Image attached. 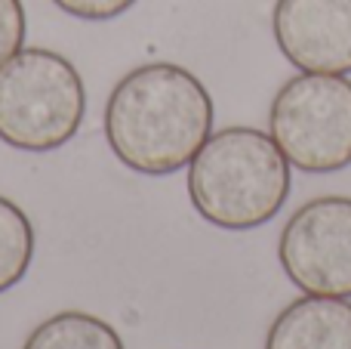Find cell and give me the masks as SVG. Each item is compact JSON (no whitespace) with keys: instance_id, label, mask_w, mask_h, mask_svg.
I'll list each match as a JSON object with an SVG mask.
<instances>
[{"instance_id":"9c48e42d","label":"cell","mask_w":351,"mask_h":349,"mask_svg":"<svg viewBox=\"0 0 351 349\" xmlns=\"http://www.w3.org/2000/svg\"><path fill=\"white\" fill-rule=\"evenodd\" d=\"M34 257V226L16 201L0 195V294L25 278Z\"/></svg>"},{"instance_id":"277c9868","label":"cell","mask_w":351,"mask_h":349,"mask_svg":"<svg viewBox=\"0 0 351 349\" xmlns=\"http://www.w3.org/2000/svg\"><path fill=\"white\" fill-rule=\"evenodd\" d=\"M268 133L302 173L351 167V80L317 71L290 78L271 99Z\"/></svg>"},{"instance_id":"6da1fadb","label":"cell","mask_w":351,"mask_h":349,"mask_svg":"<svg viewBox=\"0 0 351 349\" xmlns=\"http://www.w3.org/2000/svg\"><path fill=\"white\" fill-rule=\"evenodd\" d=\"M105 136L123 167L167 177L191 164L213 136V99L188 68L173 62L139 65L111 90Z\"/></svg>"},{"instance_id":"7a4b0ae2","label":"cell","mask_w":351,"mask_h":349,"mask_svg":"<svg viewBox=\"0 0 351 349\" xmlns=\"http://www.w3.org/2000/svg\"><path fill=\"white\" fill-rule=\"evenodd\" d=\"M290 195V161L256 127H225L188 164V198L210 226L228 232L265 226Z\"/></svg>"},{"instance_id":"8fae6325","label":"cell","mask_w":351,"mask_h":349,"mask_svg":"<svg viewBox=\"0 0 351 349\" xmlns=\"http://www.w3.org/2000/svg\"><path fill=\"white\" fill-rule=\"evenodd\" d=\"M62 12L74 19H86V22H108L127 12L136 0H53Z\"/></svg>"},{"instance_id":"3957f363","label":"cell","mask_w":351,"mask_h":349,"mask_svg":"<svg viewBox=\"0 0 351 349\" xmlns=\"http://www.w3.org/2000/svg\"><path fill=\"white\" fill-rule=\"evenodd\" d=\"M77 68L43 47H22L0 68V139L22 152H53L84 124Z\"/></svg>"},{"instance_id":"30bf717a","label":"cell","mask_w":351,"mask_h":349,"mask_svg":"<svg viewBox=\"0 0 351 349\" xmlns=\"http://www.w3.org/2000/svg\"><path fill=\"white\" fill-rule=\"evenodd\" d=\"M25 43V6L22 0H0V68Z\"/></svg>"},{"instance_id":"52a82bcc","label":"cell","mask_w":351,"mask_h":349,"mask_svg":"<svg viewBox=\"0 0 351 349\" xmlns=\"http://www.w3.org/2000/svg\"><path fill=\"white\" fill-rule=\"evenodd\" d=\"M265 349H351L348 297L305 294L271 322Z\"/></svg>"},{"instance_id":"ba28073f","label":"cell","mask_w":351,"mask_h":349,"mask_svg":"<svg viewBox=\"0 0 351 349\" xmlns=\"http://www.w3.org/2000/svg\"><path fill=\"white\" fill-rule=\"evenodd\" d=\"M22 349H123V340L90 313H56L28 334Z\"/></svg>"},{"instance_id":"5b68a950","label":"cell","mask_w":351,"mask_h":349,"mask_svg":"<svg viewBox=\"0 0 351 349\" xmlns=\"http://www.w3.org/2000/svg\"><path fill=\"white\" fill-rule=\"evenodd\" d=\"M280 269L315 297H351V198L305 201L278 241Z\"/></svg>"},{"instance_id":"8992f818","label":"cell","mask_w":351,"mask_h":349,"mask_svg":"<svg viewBox=\"0 0 351 349\" xmlns=\"http://www.w3.org/2000/svg\"><path fill=\"white\" fill-rule=\"evenodd\" d=\"M271 31L299 71L351 74V0H278Z\"/></svg>"}]
</instances>
